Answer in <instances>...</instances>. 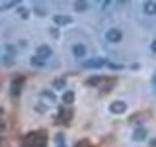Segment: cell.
I'll return each instance as SVG.
<instances>
[{"instance_id": "5", "label": "cell", "mask_w": 156, "mask_h": 147, "mask_svg": "<svg viewBox=\"0 0 156 147\" xmlns=\"http://www.w3.org/2000/svg\"><path fill=\"white\" fill-rule=\"evenodd\" d=\"M105 65H107L105 59H90V61L84 63L86 69H100V67H105Z\"/></svg>"}, {"instance_id": "10", "label": "cell", "mask_w": 156, "mask_h": 147, "mask_svg": "<svg viewBox=\"0 0 156 147\" xmlns=\"http://www.w3.org/2000/svg\"><path fill=\"white\" fill-rule=\"evenodd\" d=\"M22 82H23V78L20 77L18 81H14L12 82V96H18L20 94V88H22Z\"/></svg>"}, {"instance_id": "9", "label": "cell", "mask_w": 156, "mask_h": 147, "mask_svg": "<svg viewBox=\"0 0 156 147\" xmlns=\"http://www.w3.org/2000/svg\"><path fill=\"white\" fill-rule=\"evenodd\" d=\"M133 139H135V141H143V139H146V130H144V127H136L135 134H133Z\"/></svg>"}, {"instance_id": "14", "label": "cell", "mask_w": 156, "mask_h": 147, "mask_svg": "<svg viewBox=\"0 0 156 147\" xmlns=\"http://www.w3.org/2000/svg\"><path fill=\"white\" fill-rule=\"evenodd\" d=\"M45 63H47V61H43V59H39L37 55H35V57H31V65H35V67H43Z\"/></svg>"}, {"instance_id": "11", "label": "cell", "mask_w": 156, "mask_h": 147, "mask_svg": "<svg viewBox=\"0 0 156 147\" xmlns=\"http://www.w3.org/2000/svg\"><path fill=\"white\" fill-rule=\"evenodd\" d=\"M70 116H72V112H70V110H65V112L61 110V116H58V124H68Z\"/></svg>"}, {"instance_id": "23", "label": "cell", "mask_w": 156, "mask_h": 147, "mask_svg": "<svg viewBox=\"0 0 156 147\" xmlns=\"http://www.w3.org/2000/svg\"><path fill=\"white\" fill-rule=\"evenodd\" d=\"M152 82H154V85H156V75H154V77H152Z\"/></svg>"}, {"instance_id": "1", "label": "cell", "mask_w": 156, "mask_h": 147, "mask_svg": "<svg viewBox=\"0 0 156 147\" xmlns=\"http://www.w3.org/2000/svg\"><path fill=\"white\" fill-rule=\"evenodd\" d=\"M16 59V47L10 45V43H6V45L0 47V61L6 63V65H10V63Z\"/></svg>"}, {"instance_id": "15", "label": "cell", "mask_w": 156, "mask_h": 147, "mask_svg": "<svg viewBox=\"0 0 156 147\" xmlns=\"http://www.w3.org/2000/svg\"><path fill=\"white\" fill-rule=\"evenodd\" d=\"M74 147H96V145H92L88 139H80V141H76V145Z\"/></svg>"}, {"instance_id": "3", "label": "cell", "mask_w": 156, "mask_h": 147, "mask_svg": "<svg viewBox=\"0 0 156 147\" xmlns=\"http://www.w3.org/2000/svg\"><path fill=\"white\" fill-rule=\"evenodd\" d=\"M109 110L113 112V114H125L127 104H125V102H121V100H115V102H111V104H109Z\"/></svg>"}, {"instance_id": "16", "label": "cell", "mask_w": 156, "mask_h": 147, "mask_svg": "<svg viewBox=\"0 0 156 147\" xmlns=\"http://www.w3.org/2000/svg\"><path fill=\"white\" fill-rule=\"evenodd\" d=\"M86 85H88V86H96V85H100V77H92V78H88Z\"/></svg>"}, {"instance_id": "13", "label": "cell", "mask_w": 156, "mask_h": 147, "mask_svg": "<svg viewBox=\"0 0 156 147\" xmlns=\"http://www.w3.org/2000/svg\"><path fill=\"white\" fill-rule=\"evenodd\" d=\"M74 8H76V12H86V10L90 8V4H88V2H76Z\"/></svg>"}, {"instance_id": "6", "label": "cell", "mask_w": 156, "mask_h": 147, "mask_svg": "<svg viewBox=\"0 0 156 147\" xmlns=\"http://www.w3.org/2000/svg\"><path fill=\"white\" fill-rule=\"evenodd\" d=\"M55 24H57V26H68V24H72V18L65 16V14H57V16H55Z\"/></svg>"}, {"instance_id": "2", "label": "cell", "mask_w": 156, "mask_h": 147, "mask_svg": "<svg viewBox=\"0 0 156 147\" xmlns=\"http://www.w3.org/2000/svg\"><path fill=\"white\" fill-rule=\"evenodd\" d=\"M105 39L109 43H119L121 39H123V32L117 29V28H111V29H107V32H105Z\"/></svg>"}, {"instance_id": "20", "label": "cell", "mask_w": 156, "mask_h": 147, "mask_svg": "<svg viewBox=\"0 0 156 147\" xmlns=\"http://www.w3.org/2000/svg\"><path fill=\"white\" fill-rule=\"evenodd\" d=\"M18 14H20L22 18H27V16H29V12H27L26 8H20V10H18Z\"/></svg>"}, {"instance_id": "21", "label": "cell", "mask_w": 156, "mask_h": 147, "mask_svg": "<svg viewBox=\"0 0 156 147\" xmlns=\"http://www.w3.org/2000/svg\"><path fill=\"white\" fill-rule=\"evenodd\" d=\"M150 49H152V53H156V39L152 41V45H150Z\"/></svg>"}, {"instance_id": "24", "label": "cell", "mask_w": 156, "mask_h": 147, "mask_svg": "<svg viewBox=\"0 0 156 147\" xmlns=\"http://www.w3.org/2000/svg\"><path fill=\"white\" fill-rule=\"evenodd\" d=\"M57 147H65V145H57Z\"/></svg>"}, {"instance_id": "18", "label": "cell", "mask_w": 156, "mask_h": 147, "mask_svg": "<svg viewBox=\"0 0 156 147\" xmlns=\"http://www.w3.org/2000/svg\"><path fill=\"white\" fill-rule=\"evenodd\" d=\"M43 98H47L49 102H55V94H53V92H47L45 90V92H43Z\"/></svg>"}, {"instance_id": "17", "label": "cell", "mask_w": 156, "mask_h": 147, "mask_svg": "<svg viewBox=\"0 0 156 147\" xmlns=\"http://www.w3.org/2000/svg\"><path fill=\"white\" fill-rule=\"evenodd\" d=\"M65 85H66L65 78H57V81L53 82V86H55V88H65Z\"/></svg>"}, {"instance_id": "19", "label": "cell", "mask_w": 156, "mask_h": 147, "mask_svg": "<svg viewBox=\"0 0 156 147\" xmlns=\"http://www.w3.org/2000/svg\"><path fill=\"white\" fill-rule=\"evenodd\" d=\"M35 14H37V16H45V8H43V6H35Z\"/></svg>"}, {"instance_id": "4", "label": "cell", "mask_w": 156, "mask_h": 147, "mask_svg": "<svg viewBox=\"0 0 156 147\" xmlns=\"http://www.w3.org/2000/svg\"><path fill=\"white\" fill-rule=\"evenodd\" d=\"M51 55H53V49L49 47V45H39V47H37V57H39V59L47 61Z\"/></svg>"}, {"instance_id": "12", "label": "cell", "mask_w": 156, "mask_h": 147, "mask_svg": "<svg viewBox=\"0 0 156 147\" xmlns=\"http://www.w3.org/2000/svg\"><path fill=\"white\" fill-rule=\"evenodd\" d=\"M62 102H65V104H72V102H74V92L66 90L65 94H62Z\"/></svg>"}, {"instance_id": "7", "label": "cell", "mask_w": 156, "mask_h": 147, "mask_svg": "<svg viewBox=\"0 0 156 147\" xmlns=\"http://www.w3.org/2000/svg\"><path fill=\"white\" fill-rule=\"evenodd\" d=\"M143 12L148 14V16H154V14H156V2H152V0L144 2V4H143Z\"/></svg>"}, {"instance_id": "22", "label": "cell", "mask_w": 156, "mask_h": 147, "mask_svg": "<svg viewBox=\"0 0 156 147\" xmlns=\"http://www.w3.org/2000/svg\"><path fill=\"white\" fill-rule=\"evenodd\" d=\"M150 145H152V147H156V139H154V141H152V143H150Z\"/></svg>"}, {"instance_id": "8", "label": "cell", "mask_w": 156, "mask_h": 147, "mask_svg": "<svg viewBox=\"0 0 156 147\" xmlns=\"http://www.w3.org/2000/svg\"><path fill=\"white\" fill-rule=\"evenodd\" d=\"M72 53H74V57H76V59H82V57L86 55V47L82 45V43H76V45L72 47Z\"/></svg>"}]
</instances>
